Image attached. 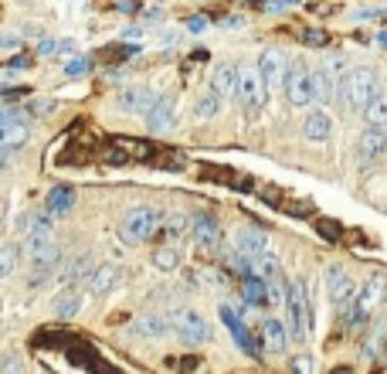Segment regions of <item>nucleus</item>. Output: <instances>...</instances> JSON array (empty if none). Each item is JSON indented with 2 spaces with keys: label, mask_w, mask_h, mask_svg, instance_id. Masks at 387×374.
I'll return each instance as SVG.
<instances>
[{
  "label": "nucleus",
  "mask_w": 387,
  "mask_h": 374,
  "mask_svg": "<svg viewBox=\"0 0 387 374\" xmlns=\"http://www.w3.org/2000/svg\"><path fill=\"white\" fill-rule=\"evenodd\" d=\"M174 123H177V103H174L170 96H160L153 103V109L146 112V126H150L153 133H170Z\"/></svg>",
  "instance_id": "obj_12"
},
{
  "label": "nucleus",
  "mask_w": 387,
  "mask_h": 374,
  "mask_svg": "<svg viewBox=\"0 0 387 374\" xmlns=\"http://www.w3.org/2000/svg\"><path fill=\"white\" fill-rule=\"evenodd\" d=\"M27 255H31V269H58V262H61L58 235H52V239H27Z\"/></svg>",
  "instance_id": "obj_11"
},
{
  "label": "nucleus",
  "mask_w": 387,
  "mask_h": 374,
  "mask_svg": "<svg viewBox=\"0 0 387 374\" xmlns=\"http://www.w3.org/2000/svg\"><path fill=\"white\" fill-rule=\"evenodd\" d=\"M116 10H123V14H136V10H139V3H136V0H116Z\"/></svg>",
  "instance_id": "obj_45"
},
{
  "label": "nucleus",
  "mask_w": 387,
  "mask_h": 374,
  "mask_svg": "<svg viewBox=\"0 0 387 374\" xmlns=\"http://www.w3.org/2000/svg\"><path fill=\"white\" fill-rule=\"evenodd\" d=\"M27 65H31V58H24V54H17V58L7 61V68H27Z\"/></svg>",
  "instance_id": "obj_47"
},
{
  "label": "nucleus",
  "mask_w": 387,
  "mask_h": 374,
  "mask_svg": "<svg viewBox=\"0 0 387 374\" xmlns=\"http://www.w3.org/2000/svg\"><path fill=\"white\" fill-rule=\"evenodd\" d=\"M282 85H285V99H289L296 109L310 106L312 99H316V92H312V75H310L306 65H289Z\"/></svg>",
  "instance_id": "obj_8"
},
{
  "label": "nucleus",
  "mask_w": 387,
  "mask_h": 374,
  "mask_svg": "<svg viewBox=\"0 0 387 374\" xmlns=\"http://www.w3.org/2000/svg\"><path fill=\"white\" fill-rule=\"evenodd\" d=\"M303 45H306V48H326V45H330V34L310 27V31H303Z\"/></svg>",
  "instance_id": "obj_36"
},
{
  "label": "nucleus",
  "mask_w": 387,
  "mask_h": 374,
  "mask_svg": "<svg viewBox=\"0 0 387 374\" xmlns=\"http://www.w3.org/2000/svg\"><path fill=\"white\" fill-rule=\"evenodd\" d=\"M92 269H96V266H92L89 252H78L75 259H72L68 266L61 269V276H58V279H61L65 286H78V283H85V279L92 276Z\"/></svg>",
  "instance_id": "obj_20"
},
{
  "label": "nucleus",
  "mask_w": 387,
  "mask_h": 374,
  "mask_svg": "<svg viewBox=\"0 0 387 374\" xmlns=\"http://www.w3.org/2000/svg\"><path fill=\"white\" fill-rule=\"evenodd\" d=\"M234 96H238V103L248 109V112H255V109L265 106L268 85H265V79L258 75V68H241V72H238V79H234Z\"/></svg>",
  "instance_id": "obj_6"
},
{
  "label": "nucleus",
  "mask_w": 387,
  "mask_h": 374,
  "mask_svg": "<svg viewBox=\"0 0 387 374\" xmlns=\"http://www.w3.org/2000/svg\"><path fill=\"white\" fill-rule=\"evenodd\" d=\"M187 235L194 239L197 248H204V252H218V248H221V225H218L211 214H194Z\"/></svg>",
  "instance_id": "obj_10"
},
{
  "label": "nucleus",
  "mask_w": 387,
  "mask_h": 374,
  "mask_svg": "<svg viewBox=\"0 0 387 374\" xmlns=\"http://www.w3.org/2000/svg\"><path fill=\"white\" fill-rule=\"evenodd\" d=\"M89 68H92V58H75V61H68V65H65V72H68V75H82V72H89Z\"/></svg>",
  "instance_id": "obj_41"
},
{
  "label": "nucleus",
  "mask_w": 387,
  "mask_h": 374,
  "mask_svg": "<svg viewBox=\"0 0 387 374\" xmlns=\"http://www.w3.org/2000/svg\"><path fill=\"white\" fill-rule=\"evenodd\" d=\"M292 374H312V361L306 357V354L292 357Z\"/></svg>",
  "instance_id": "obj_42"
},
{
  "label": "nucleus",
  "mask_w": 387,
  "mask_h": 374,
  "mask_svg": "<svg viewBox=\"0 0 387 374\" xmlns=\"http://www.w3.org/2000/svg\"><path fill=\"white\" fill-rule=\"evenodd\" d=\"M72 204H75V190L68 184H54L52 190H48V211L52 214H65Z\"/></svg>",
  "instance_id": "obj_25"
},
{
  "label": "nucleus",
  "mask_w": 387,
  "mask_h": 374,
  "mask_svg": "<svg viewBox=\"0 0 387 374\" xmlns=\"http://www.w3.org/2000/svg\"><path fill=\"white\" fill-rule=\"evenodd\" d=\"M17 269V248L14 245H0V279H7Z\"/></svg>",
  "instance_id": "obj_34"
},
{
  "label": "nucleus",
  "mask_w": 387,
  "mask_h": 374,
  "mask_svg": "<svg viewBox=\"0 0 387 374\" xmlns=\"http://www.w3.org/2000/svg\"><path fill=\"white\" fill-rule=\"evenodd\" d=\"M3 374H24L21 361H17V357H7V361H3Z\"/></svg>",
  "instance_id": "obj_44"
},
{
  "label": "nucleus",
  "mask_w": 387,
  "mask_h": 374,
  "mask_svg": "<svg viewBox=\"0 0 387 374\" xmlns=\"http://www.w3.org/2000/svg\"><path fill=\"white\" fill-rule=\"evenodd\" d=\"M312 75V92H316V99H323V103H330L336 96V79L326 72V68H316V72H310Z\"/></svg>",
  "instance_id": "obj_28"
},
{
  "label": "nucleus",
  "mask_w": 387,
  "mask_h": 374,
  "mask_svg": "<svg viewBox=\"0 0 387 374\" xmlns=\"http://www.w3.org/2000/svg\"><path fill=\"white\" fill-rule=\"evenodd\" d=\"M384 293H387V279L384 272H370L367 283L361 286V293L350 299V306L343 310V320H347V330L350 334H361L367 320L374 317V310L384 303Z\"/></svg>",
  "instance_id": "obj_1"
},
{
  "label": "nucleus",
  "mask_w": 387,
  "mask_h": 374,
  "mask_svg": "<svg viewBox=\"0 0 387 374\" xmlns=\"http://www.w3.org/2000/svg\"><path fill=\"white\" fill-rule=\"evenodd\" d=\"M167 330H170V320L160 317V313H139L136 320L129 323V334L139 337V341H160Z\"/></svg>",
  "instance_id": "obj_15"
},
{
  "label": "nucleus",
  "mask_w": 387,
  "mask_h": 374,
  "mask_svg": "<svg viewBox=\"0 0 387 374\" xmlns=\"http://www.w3.org/2000/svg\"><path fill=\"white\" fill-rule=\"evenodd\" d=\"M82 303H85V296L78 293L75 286H68L65 293H58V299H54V317H58V320L75 317L78 310H82Z\"/></svg>",
  "instance_id": "obj_23"
},
{
  "label": "nucleus",
  "mask_w": 387,
  "mask_h": 374,
  "mask_svg": "<svg viewBox=\"0 0 387 374\" xmlns=\"http://www.w3.org/2000/svg\"><path fill=\"white\" fill-rule=\"evenodd\" d=\"M153 103H156V96L150 85H126L112 99V106H116L119 116H146L153 109Z\"/></svg>",
  "instance_id": "obj_7"
},
{
  "label": "nucleus",
  "mask_w": 387,
  "mask_h": 374,
  "mask_svg": "<svg viewBox=\"0 0 387 374\" xmlns=\"http://www.w3.org/2000/svg\"><path fill=\"white\" fill-rule=\"evenodd\" d=\"M17 116V109H0V126L7 123V119H14Z\"/></svg>",
  "instance_id": "obj_49"
},
{
  "label": "nucleus",
  "mask_w": 387,
  "mask_h": 374,
  "mask_svg": "<svg viewBox=\"0 0 387 374\" xmlns=\"http://www.w3.org/2000/svg\"><path fill=\"white\" fill-rule=\"evenodd\" d=\"M387 150V130H377V126H370V130H363L361 136H357V157H361L363 163H374L381 160Z\"/></svg>",
  "instance_id": "obj_14"
},
{
  "label": "nucleus",
  "mask_w": 387,
  "mask_h": 374,
  "mask_svg": "<svg viewBox=\"0 0 387 374\" xmlns=\"http://www.w3.org/2000/svg\"><path fill=\"white\" fill-rule=\"evenodd\" d=\"M190 228V218H183V214H160V232L167 235V239L174 241V239H181L183 232Z\"/></svg>",
  "instance_id": "obj_31"
},
{
  "label": "nucleus",
  "mask_w": 387,
  "mask_h": 374,
  "mask_svg": "<svg viewBox=\"0 0 387 374\" xmlns=\"http://www.w3.org/2000/svg\"><path fill=\"white\" fill-rule=\"evenodd\" d=\"M153 266L160 272H174V269L181 266V252L170 245V241H163L160 248H153Z\"/></svg>",
  "instance_id": "obj_29"
},
{
  "label": "nucleus",
  "mask_w": 387,
  "mask_h": 374,
  "mask_svg": "<svg viewBox=\"0 0 387 374\" xmlns=\"http://www.w3.org/2000/svg\"><path fill=\"white\" fill-rule=\"evenodd\" d=\"M99 160L109 163V167H123V163H129V150L123 140H109L103 150H99Z\"/></svg>",
  "instance_id": "obj_30"
},
{
  "label": "nucleus",
  "mask_w": 387,
  "mask_h": 374,
  "mask_svg": "<svg viewBox=\"0 0 387 374\" xmlns=\"http://www.w3.org/2000/svg\"><path fill=\"white\" fill-rule=\"evenodd\" d=\"M258 334H261V344H265V350H272V354H282V350L289 347V330H285L282 320H265Z\"/></svg>",
  "instance_id": "obj_19"
},
{
  "label": "nucleus",
  "mask_w": 387,
  "mask_h": 374,
  "mask_svg": "<svg viewBox=\"0 0 387 374\" xmlns=\"http://www.w3.org/2000/svg\"><path fill=\"white\" fill-rule=\"evenodd\" d=\"M167 320H170V330L181 337L187 347H197V344H211V341H214L211 323H207L197 310H190V306H174V310L167 313Z\"/></svg>",
  "instance_id": "obj_2"
},
{
  "label": "nucleus",
  "mask_w": 387,
  "mask_h": 374,
  "mask_svg": "<svg viewBox=\"0 0 387 374\" xmlns=\"http://www.w3.org/2000/svg\"><path fill=\"white\" fill-rule=\"evenodd\" d=\"M207 27V21L204 17H201V14H197V17H190V21H187V31H194V34H201V31H204Z\"/></svg>",
  "instance_id": "obj_46"
},
{
  "label": "nucleus",
  "mask_w": 387,
  "mask_h": 374,
  "mask_svg": "<svg viewBox=\"0 0 387 374\" xmlns=\"http://www.w3.org/2000/svg\"><path fill=\"white\" fill-rule=\"evenodd\" d=\"M292 3H296V0H272V7H275V10H285V7H292Z\"/></svg>",
  "instance_id": "obj_51"
},
{
  "label": "nucleus",
  "mask_w": 387,
  "mask_h": 374,
  "mask_svg": "<svg viewBox=\"0 0 387 374\" xmlns=\"http://www.w3.org/2000/svg\"><path fill=\"white\" fill-rule=\"evenodd\" d=\"M54 214L45 211V214H34L31 218V228H27V239H52L54 235Z\"/></svg>",
  "instance_id": "obj_32"
},
{
  "label": "nucleus",
  "mask_w": 387,
  "mask_h": 374,
  "mask_svg": "<svg viewBox=\"0 0 387 374\" xmlns=\"http://www.w3.org/2000/svg\"><path fill=\"white\" fill-rule=\"evenodd\" d=\"M52 276H54V269H31V276H27V286H31V290H38V286H45Z\"/></svg>",
  "instance_id": "obj_38"
},
{
  "label": "nucleus",
  "mask_w": 387,
  "mask_h": 374,
  "mask_svg": "<svg viewBox=\"0 0 387 374\" xmlns=\"http://www.w3.org/2000/svg\"><path fill=\"white\" fill-rule=\"evenodd\" d=\"M174 368L181 374H190V371H197V364H201V357H183V361H170Z\"/></svg>",
  "instance_id": "obj_43"
},
{
  "label": "nucleus",
  "mask_w": 387,
  "mask_h": 374,
  "mask_svg": "<svg viewBox=\"0 0 387 374\" xmlns=\"http://www.w3.org/2000/svg\"><path fill=\"white\" fill-rule=\"evenodd\" d=\"M316 228H319V235H323V239H330V241L340 239V225L330 221V218H319V221H316Z\"/></svg>",
  "instance_id": "obj_39"
},
{
  "label": "nucleus",
  "mask_w": 387,
  "mask_h": 374,
  "mask_svg": "<svg viewBox=\"0 0 387 374\" xmlns=\"http://www.w3.org/2000/svg\"><path fill=\"white\" fill-rule=\"evenodd\" d=\"M285 72H289V58H285L282 52L268 48V52L258 58V75L265 79V85H268V89H272V85H282Z\"/></svg>",
  "instance_id": "obj_13"
},
{
  "label": "nucleus",
  "mask_w": 387,
  "mask_h": 374,
  "mask_svg": "<svg viewBox=\"0 0 387 374\" xmlns=\"http://www.w3.org/2000/svg\"><path fill=\"white\" fill-rule=\"evenodd\" d=\"M119 283H123V269L112 266V262H105V266L92 269V276H89V293L92 296H109Z\"/></svg>",
  "instance_id": "obj_16"
},
{
  "label": "nucleus",
  "mask_w": 387,
  "mask_h": 374,
  "mask_svg": "<svg viewBox=\"0 0 387 374\" xmlns=\"http://www.w3.org/2000/svg\"><path fill=\"white\" fill-rule=\"evenodd\" d=\"M323 68H326V72L336 79V85H340V82H343V72H347V61H343L340 54H333V58H326V61H323Z\"/></svg>",
  "instance_id": "obj_37"
},
{
  "label": "nucleus",
  "mask_w": 387,
  "mask_h": 374,
  "mask_svg": "<svg viewBox=\"0 0 387 374\" xmlns=\"http://www.w3.org/2000/svg\"><path fill=\"white\" fill-rule=\"evenodd\" d=\"M14 45H17L14 34H0V48H14Z\"/></svg>",
  "instance_id": "obj_48"
},
{
  "label": "nucleus",
  "mask_w": 387,
  "mask_h": 374,
  "mask_svg": "<svg viewBox=\"0 0 387 374\" xmlns=\"http://www.w3.org/2000/svg\"><path fill=\"white\" fill-rule=\"evenodd\" d=\"M27 140H31V126L21 116H14V119H7L0 126V150H21Z\"/></svg>",
  "instance_id": "obj_18"
},
{
  "label": "nucleus",
  "mask_w": 387,
  "mask_h": 374,
  "mask_svg": "<svg viewBox=\"0 0 387 374\" xmlns=\"http://www.w3.org/2000/svg\"><path fill=\"white\" fill-rule=\"evenodd\" d=\"M303 133H306V140H312V143H326L330 140V133H333V123H330V116L326 112H310L306 119H303Z\"/></svg>",
  "instance_id": "obj_21"
},
{
  "label": "nucleus",
  "mask_w": 387,
  "mask_h": 374,
  "mask_svg": "<svg viewBox=\"0 0 387 374\" xmlns=\"http://www.w3.org/2000/svg\"><path fill=\"white\" fill-rule=\"evenodd\" d=\"M252 269H255V276L265 279V286L275 283V279H282V266H279V259H275L272 252H261L255 262H252Z\"/></svg>",
  "instance_id": "obj_26"
},
{
  "label": "nucleus",
  "mask_w": 387,
  "mask_h": 374,
  "mask_svg": "<svg viewBox=\"0 0 387 374\" xmlns=\"http://www.w3.org/2000/svg\"><path fill=\"white\" fill-rule=\"evenodd\" d=\"M241 293H245V299H248L252 306H268V286H265V279L255 276V272H245Z\"/></svg>",
  "instance_id": "obj_22"
},
{
  "label": "nucleus",
  "mask_w": 387,
  "mask_h": 374,
  "mask_svg": "<svg viewBox=\"0 0 387 374\" xmlns=\"http://www.w3.org/2000/svg\"><path fill=\"white\" fill-rule=\"evenodd\" d=\"M285 310H289V337L303 344L310 337V296H306V283H292L289 286Z\"/></svg>",
  "instance_id": "obj_5"
},
{
  "label": "nucleus",
  "mask_w": 387,
  "mask_h": 374,
  "mask_svg": "<svg viewBox=\"0 0 387 374\" xmlns=\"http://www.w3.org/2000/svg\"><path fill=\"white\" fill-rule=\"evenodd\" d=\"M234 79H238V72H234V65H221V68H214V75H211V92L214 96H232L234 92Z\"/></svg>",
  "instance_id": "obj_24"
},
{
  "label": "nucleus",
  "mask_w": 387,
  "mask_h": 374,
  "mask_svg": "<svg viewBox=\"0 0 387 374\" xmlns=\"http://www.w3.org/2000/svg\"><path fill=\"white\" fill-rule=\"evenodd\" d=\"M340 89H343V103L350 109H357V112H363V109L370 106V99L381 92L374 68H354V72H347V79L340 82Z\"/></svg>",
  "instance_id": "obj_3"
},
{
  "label": "nucleus",
  "mask_w": 387,
  "mask_h": 374,
  "mask_svg": "<svg viewBox=\"0 0 387 374\" xmlns=\"http://www.w3.org/2000/svg\"><path fill=\"white\" fill-rule=\"evenodd\" d=\"M377 45H384V48H387V31H381V34H377Z\"/></svg>",
  "instance_id": "obj_52"
},
{
  "label": "nucleus",
  "mask_w": 387,
  "mask_h": 374,
  "mask_svg": "<svg viewBox=\"0 0 387 374\" xmlns=\"http://www.w3.org/2000/svg\"><path fill=\"white\" fill-rule=\"evenodd\" d=\"M38 52H41V54H52V52H54V41H48V38H45V41H41V48H38Z\"/></svg>",
  "instance_id": "obj_50"
},
{
  "label": "nucleus",
  "mask_w": 387,
  "mask_h": 374,
  "mask_svg": "<svg viewBox=\"0 0 387 374\" xmlns=\"http://www.w3.org/2000/svg\"><path fill=\"white\" fill-rule=\"evenodd\" d=\"M363 116H367V123H370V126L387 130V92H377V96L370 99V106L363 109Z\"/></svg>",
  "instance_id": "obj_27"
},
{
  "label": "nucleus",
  "mask_w": 387,
  "mask_h": 374,
  "mask_svg": "<svg viewBox=\"0 0 387 374\" xmlns=\"http://www.w3.org/2000/svg\"><path fill=\"white\" fill-rule=\"evenodd\" d=\"M218 112H221V96H214V92H207V96H201L194 103V116L197 119H214Z\"/></svg>",
  "instance_id": "obj_33"
},
{
  "label": "nucleus",
  "mask_w": 387,
  "mask_h": 374,
  "mask_svg": "<svg viewBox=\"0 0 387 374\" xmlns=\"http://www.w3.org/2000/svg\"><path fill=\"white\" fill-rule=\"evenodd\" d=\"M234 248L245 255V259H252L255 262L258 255L268 248V239H265V232H258V228H238V235H234Z\"/></svg>",
  "instance_id": "obj_17"
},
{
  "label": "nucleus",
  "mask_w": 387,
  "mask_h": 374,
  "mask_svg": "<svg viewBox=\"0 0 387 374\" xmlns=\"http://www.w3.org/2000/svg\"><path fill=\"white\" fill-rule=\"evenodd\" d=\"M201 276H207L211 286H228V269H204Z\"/></svg>",
  "instance_id": "obj_40"
},
{
  "label": "nucleus",
  "mask_w": 387,
  "mask_h": 374,
  "mask_svg": "<svg viewBox=\"0 0 387 374\" xmlns=\"http://www.w3.org/2000/svg\"><path fill=\"white\" fill-rule=\"evenodd\" d=\"M326 293H330V303L343 313V310L350 306V299L357 296V283L347 276L343 266H330L326 269Z\"/></svg>",
  "instance_id": "obj_9"
},
{
  "label": "nucleus",
  "mask_w": 387,
  "mask_h": 374,
  "mask_svg": "<svg viewBox=\"0 0 387 374\" xmlns=\"http://www.w3.org/2000/svg\"><path fill=\"white\" fill-rule=\"evenodd\" d=\"M387 337V323H374V334H370V341H367V344H363V354H367V357H374V354H377V347H381V341H384Z\"/></svg>",
  "instance_id": "obj_35"
},
{
  "label": "nucleus",
  "mask_w": 387,
  "mask_h": 374,
  "mask_svg": "<svg viewBox=\"0 0 387 374\" xmlns=\"http://www.w3.org/2000/svg\"><path fill=\"white\" fill-rule=\"evenodd\" d=\"M160 232V214L153 208H146V204H139V208H129L123 214V221H119V235L129 241V245H139V241H150Z\"/></svg>",
  "instance_id": "obj_4"
},
{
  "label": "nucleus",
  "mask_w": 387,
  "mask_h": 374,
  "mask_svg": "<svg viewBox=\"0 0 387 374\" xmlns=\"http://www.w3.org/2000/svg\"><path fill=\"white\" fill-rule=\"evenodd\" d=\"M333 374H354V371H347V368H336V371Z\"/></svg>",
  "instance_id": "obj_53"
}]
</instances>
